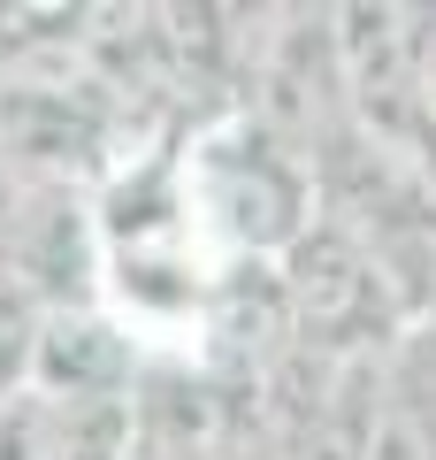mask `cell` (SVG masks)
<instances>
[{"mask_svg":"<svg viewBox=\"0 0 436 460\" xmlns=\"http://www.w3.org/2000/svg\"><path fill=\"white\" fill-rule=\"evenodd\" d=\"M414 162L436 184V8L421 23V69H414Z\"/></svg>","mask_w":436,"mask_h":460,"instance_id":"obj_5","label":"cell"},{"mask_svg":"<svg viewBox=\"0 0 436 460\" xmlns=\"http://www.w3.org/2000/svg\"><path fill=\"white\" fill-rule=\"evenodd\" d=\"M31 392L54 399H92V407H130V384H138V330L123 314L92 307V299H54L39 307L31 330V368H23Z\"/></svg>","mask_w":436,"mask_h":460,"instance_id":"obj_3","label":"cell"},{"mask_svg":"<svg viewBox=\"0 0 436 460\" xmlns=\"http://www.w3.org/2000/svg\"><path fill=\"white\" fill-rule=\"evenodd\" d=\"M283 284V314H291V345L322 353V361H383L390 345L414 330V314L398 307L390 277L375 269V253L360 246L353 230L322 223L275 261Z\"/></svg>","mask_w":436,"mask_h":460,"instance_id":"obj_2","label":"cell"},{"mask_svg":"<svg viewBox=\"0 0 436 460\" xmlns=\"http://www.w3.org/2000/svg\"><path fill=\"white\" fill-rule=\"evenodd\" d=\"M429 323H436V307H429Z\"/></svg>","mask_w":436,"mask_h":460,"instance_id":"obj_6","label":"cell"},{"mask_svg":"<svg viewBox=\"0 0 436 460\" xmlns=\"http://www.w3.org/2000/svg\"><path fill=\"white\" fill-rule=\"evenodd\" d=\"M368 460H436V323H414L375 361Z\"/></svg>","mask_w":436,"mask_h":460,"instance_id":"obj_4","label":"cell"},{"mask_svg":"<svg viewBox=\"0 0 436 460\" xmlns=\"http://www.w3.org/2000/svg\"><path fill=\"white\" fill-rule=\"evenodd\" d=\"M177 192H184V215H192V238L207 246L214 269L283 261L322 215L314 169L275 131H260L245 108L214 115L199 138H184Z\"/></svg>","mask_w":436,"mask_h":460,"instance_id":"obj_1","label":"cell"}]
</instances>
